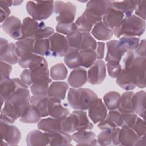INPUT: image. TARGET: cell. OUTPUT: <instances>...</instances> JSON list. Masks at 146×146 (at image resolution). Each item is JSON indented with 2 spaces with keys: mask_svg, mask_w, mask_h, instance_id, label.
Returning <instances> with one entry per match:
<instances>
[{
  "mask_svg": "<svg viewBox=\"0 0 146 146\" xmlns=\"http://www.w3.org/2000/svg\"><path fill=\"white\" fill-rule=\"evenodd\" d=\"M30 92L27 88H21L5 102L1 111V123L11 124L21 117L30 104Z\"/></svg>",
  "mask_w": 146,
  "mask_h": 146,
  "instance_id": "6da1fadb",
  "label": "cell"
},
{
  "mask_svg": "<svg viewBox=\"0 0 146 146\" xmlns=\"http://www.w3.org/2000/svg\"><path fill=\"white\" fill-rule=\"evenodd\" d=\"M98 98L92 90L86 88H70L67 94L69 106L75 110H88L92 103Z\"/></svg>",
  "mask_w": 146,
  "mask_h": 146,
  "instance_id": "7a4b0ae2",
  "label": "cell"
},
{
  "mask_svg": "<svg viewBox=\"0 0 146 146\" xmlns=\"http://www.w3.org/2000/svg\"><path fill=\"white\" fill-rule=\"evenodd\" d=\"M62 130L72 133L78 131L91 130L93 124L88 120L87 113L82 110H75L61 121Z\"/></svg>",
  "mask_w": 146,
  "mask_h": 146,
  "instance_id": "3957f363",
  "label": "cell"
},
{
  "mask_svg": "<svg viewBox=\"0 0 146 146\" xmlns=\"http://www.w3.org/2000/svg\"><path fill=\"white\" fill-rule=\"evenodd\" d=\"M54 1H31L26 2V10L29 15L37 21L48 19L54 12Z\"/></svg>",
  "mask_w": 146,
  "mask_h": 146,
  "instance_id": "277c9868",
  "label": "cell"
},
{
  "mask_svg": "<svg viewBox=\"0 0 146 146\" xmlns=\"http://www.w3.org/2000/svg\"><path fill=\"white\" fill-rule=\"evenodd\" d=\"M145 30V21L135 15L124 17L121 26V36H140L144 34Z\"/></svg>",
  "mask_w": 146,
  "mask_h": 146,
  "instance_id": "5b68a950",
  "label": "cell"
},
{
  "mask_svg": "<svg viewBox=\"0 0 146 146\" xmlns=\"http://www.w3.org/2000/svg\"><path fill=\"white\" fill-rule=\"evenodd\" d=\"M54 12L58 15L56 17L58 23H71L75 20L76 6L71 2L57 1L54 2Z\"/></svg>",
  "mask_w": 146,
  "mask_h": 146,
  "instance_id": "8992f818",
  "label": "cell"
},
{
  "mask_svg": "<svg viewBox=\"0 0 146 146\" xmlns=\"http://www.w3.org/2000/svg\"><path fill=\"white\" fill-rule=\"evenodd\" d=\"M102 21V17L91 9L86 8L74 22L76 30L81 33H90L93 26Z\"/></svg>",
  "mask_w": 146,
  "mask_h": 146,
  "instance_id": "52a82bcc",
  "label": "cell"
},
{
  "mask_svg": "<svg viewBox=\"0 0 146 146\" xmlns=\"http://www.w3.org/2000/svg\"><path fill=\"white\" fill-rule=\"evenodd\" d=\"M145 57H136L124 68L129 69L132 72L136 86L144 88L145 87Z\"/></svg>",
  "mask_w": 146,
  "mask_h": 146,
  "instance_id": "ba28073f",
  "label": "cell"
},
{
  "mask_svg": "<svg viewBox=\"0 0 146 146\" xmlns=\"http://www.w3.org/2000/svg\"><path fill=\"white\" fill-rule=\"evenodd\" d=\"M28 86L25 84L21 79L13 78L1 81V100L2 106L5 102L10 98L21 88L28 89Z\"/></svg>",
  "mask_w": 146,
  "mask_h": 146,
  "instance_id": "9c48e42d",
  "label": "cell"
},
{
  "mask_svg": "<svg viewBox=\"0 0 146 146\" xmlns=\"http://www.w3.org/2000/svg\"><path fill=\"white\" fill-rule=\"evenodd\" d=\"M1 145H17L21 139V133L16 126L3 123H0Z\"/></svg>",
  "mask_w": 146,
  "mask_h": 146,
  "instance_id": "30bf717a",
  "label": "cell"
},
{
  "mask_svg": "<svg viewBox=\"0 0 146 146\" xmlns=\"http://www.w3.org/2000/svg\"><path fill=\"white\" fill-rule=\"evenodd\" d=\"M50 55L63 57L68 52L70 47L66 37L58 33H54L49 38Z\"/></svg>",
  "mask_w": 146,
  "mask_h": 146,
  "instance_id": "8fae6325",
  "label": "cell"
},
{
  "mask_svg": "<svg viewBox=\"0 0 146 146\" xmlns=\"http://www.w3.org/2000/svg\"><path fill=\"white\" fill-rule=\"evenodd\" d=\"M124 15L120 11L111 8L104 16L102 22L111 30L117 38L121 36L120 29Z\"/></svg>",
  "mask_w": 146,
  "mask_h": 146,
  "instance_id": "7c38bea8",
  "label": "cell"
},
{
  "mask_svg": "<svg viewBox=\"0 0 146 146\" xmlns=\"http://www.w3.org/2000/svg\"><path fill=\"white\" fill-rule=\"evenodd\" d=\"M106 76V66L103 60H97L87 72V81L91 84H99Z\"/></svg>",
  "mask_w": 146,
  "mask_h": 146,
  "instance_id": "4fadbf2b",
  "label": "cell"
},
{
  "mask_svg": "<svg viewBox=\"0 0 146 146\" xmlns=\"http://www.w3.org/2000/svg\"><path fill=\"white\" fill-rule=\"evenodd\" d=\"M1 61L10 64H15L18 63L19 57L16 52V46L13 43H8V40L3 38H1Z\"/></svg>",
  "mask_w": 146,
  "mask_h": 146,
  "instance_id": "5bb4252c",
  "label": "cell"
},
{
  "mask_svg": "<svg viewBox=\"0 0 146 146\" xmlns=\"http://www.w3.org/2000/svg\"><path fill=\"white\" fill-rule=\"evenodd\" d=\"M22 25L18 18L10 16L2 23V28L12 38L18 40L22 38Z\"/></svg>",
  "mask_w": 146,
  "mask_h": 146,
  "instance_id": "9a60e30c",
  "label": "cell"
},
{
  "mask_svg": "<svg viewBox=\"0 0 146 146\" xmlns=\"http://www.w3.org/2000/svg\"><path fill=\"white\" fill-rule=\"evenodd\" d=\"M88 110V116L94 124L99 123L107 115V108L100 98L95 99Z\"/></svg>",
  "mask_w": 146,
  "mask_h": 146,
  "instance_id": "2e32d148",
  "label": "cell"
},
{
  "mask_svg": "<svg viewBox=\"0 0 146 146\" xmlns=\"http://www.w3.org/2000/svg\"><path fill=\"white\" fill-rule=\"evenodd\" d=\"M48 111L49 115L60 121L69 114L68 108L62 105L60 99L56 98H50Z\"/></svg>",
  "mask_w": 146,
  "mask_h": 146,
  "instance_id": "e0dca14e",
  "label": "cell"
},
{
  "mask_svg": "<svg viewBox=\"0 0 146 146\" xmlns=\"http://www.w3.org/2000/svg\"><path fill=\"white\" fill-rule=\"evenodd\" d=\"M107 54L105 58L106 62H120L123 56L127 52L119 45V40H111L107 42Z\"/></svg>",
  "mask_w": 146,
  "mask_h": 146,
  "instance_id": "ac0fdd59",
  "label": "cell"
},
{
  "mask_svg": "<svg viewBox=\"0 0 146 146\" xmlns=\"http://www.w3.org/2000/svg\"><path fill=\"white\" fill-rule=\"evenodd\" d=\"M19 65L26 69H33L43 66H48L45 58L35 53H32L19 58Z\"/></svg>",
  "mask_w": 146,
  "mask_h": 146,
  "instance_id": "d6986e66",
  "label": "cell"
},
{
  "mask_svg": "<svg viewBox=\"0 0 146 146\" xmlns=\"http://www.w3.org/2000/svg\"><path fill=\"white\" fill-rule=\"evenodd\" d=\"M116 78L117 84L125 90L131 91L136 87L133 75L129 69L122 68Z\"/></svg>",
  "mask_w": 146,
  "mask_h": 146,
  "instance_id": "ffe728a7",
  "label": "cell"
},
{
  "mask_svg": "<svg viewBox=\"0 0 146 146\" xmlns=\"http://www.w3.org/2000/svg\"><path fill=\"white\" fill-rule=\"evenodd\" d=\"M87 81V72L82 67L74 69L67 79L68 84L72 88H78L82 87Z\"/></svg>",
  "mask_w": 146,
  "mask_h": 146,
  "instance_id": "44dd1931",
  "label": "cell"
},
{
  "mask_svg": "<svg viewBox=\"0 0 146 146\" xmlns=\"http://www.w3.org/2000/svg\"><path fill=\"white\" fill-rule=\"evenodd\" d=\"M26 143L29 146L49 145L48 134L39 130H33L27 135Z\"/></svg>",
  "mask_w": 146,
  "mask_h": 146,
  "instance_id": "7402d4cb",
  "label": "cell"
},
{
  "mask_svg": "<svg viewBox=\"0 0 146 146\" xmlns=\"http://www.w3.org/2000/svg\"><path fill=\"white\" fill-rule=\"evenodd\" d=\"M68 88L67 83L63 81H56L51 83L47 90V95L50 98L64 100L66 92Z\"/></svg>",
  "mask_w": 146,
  "mask_h": 146,
  "instance_id": "603a6c76",
  "label": "cell"
},
{
  "mask_svg": "<svg viewBox=\"0 0 146 146\" xmlns=\"http://www.w3.org/2000/svg\"><path fill=\"white\" fill-rule=\"evenodd\" d=\"M49 99L50 97L47 94L33 95L30 98V103L38 109L42 117H47L49 115L48 111Z\"/></svg>",
  "mask_w": 146,
  "mask_h": 146,
  "instance_id": "cb8c5ba5",
  "label": "cell"
},
{
  "mask_svg": "<svg viewBox=\"0 0 146 146\" xmlns=\"http://www.w3.org/2000/svg\"><path fill=\"white\" fill-rule=\"evenodd\" d=\"M39 23L32 18L26 17L22 25V39H34L35 35L39 28Z\"/></svg>",
  "mask_w": 146,
  "mask_h": 146,
  "instance_id": "d4e9b609",
  "label": "cell"
},
{
  "mask_svg": "<svg viewBox=\"0 0 146 146\" xmlns=\"http://www.w3.org/2000/svg\"><path fill=\"white\" fill-rule=\"evenodd\" d=\"M39 129L48 133L60 132L62 130L61 122L53 117H47L40 120L38 123Z\"/></svg>",
  "mask_w": 146,
  "mask_h": 146,
  "instance_id": "484cf974",
  "label": "cell"
},
{
  "mask_svg": "<svg viewBox=\"0 0 146 146\" xmlns=\"http://www.w3.org/2000/svg\"><path fill=\"white\" fill-rule=\"evenodd\" d=\"M91 34L99 40L107 41L111 39L113 33L102 21L98 23L92 27Z\"/></svg>",
  "mask_w": 146,
  "mask_h": 146,
  "instance_id": "4316f807",
  "label": "cell"
},
{
  "mask_svg": "<svg viewBox=\"0 0 146 146\" xmlns=\"http://www.w3.org/2000/svg\"><path fill=\"white\" fill-rule=\"evenodd\" d=\"M35 39L27 38L18 40L15 42L16 52L21 58L25 55L34 53V43Z\"/></svg>",
  "mask_w": 146,
  "mask_h": 146,
  "instance_id": "83f0119b",
  "label": "cell"
},
{
  "mask_svg": "<svg viewBox=\"0 0 146 146\" xmlns=\"http://www.w3.org/2000/svg\"><path fill=\"white\" fill-rule=\"evenodd\" d=\"M139 1L126 0L122 1H112V8L121 12L125 17L132 15Z\"/></svg>",
  "mask_w": 146,
  "mask_h": 146,
  "instance_id": "f1b7e54d",
  "label": "cell"
},
{
  "mask_svg": "<svg viewBox=\"0 0 146 146\" xmlns=\"http://www.w3.org/2000/svg\"><path fill=\"white\" fill-rule=\"evenodd\" d=\"M134 92L131 91H127L124 92L120 98L119 106L117 109L121 113H134L133 105V96Z\"/></svg>",
  "mask_w": 146,
  "mask_h": 146,
  "instance_id": "f546056e",
  "label": "cell"
},
{
  "mask_svg": "<svg viewBox=\"0 0 146 146\" xmlns=\"http://www.w3.org/2000/svg\"><path fill=\"white\" fill-rule=\"evenodd\" d=\"M145 91H139L134 94L133 96V105L134 112L143 119L145 116Z\"/></svg>",
  "mask_w": 146,
  "mask_h": 146,
  "instance_id": "4dcf8cb0",
  "label": "cell"
},
{
  "mask_svg": "<svg viewBox=\"0 0 146 146\" xmlns=\"http://www.w3.org/2000/svg\"><path fill=\"white\" fill-rule=\"evenodd\" d=\"M49 145H71L72 136L70 133L61 131L58 132L48 133Z\"/></svg>",
  "mask_w": 146,
  "mask_h": 146,
  "instance_id": "1f68e13d",
  "label": "cell"
},
{
  "mask_svg": "<svg viewBox=\"0 0 146 146\" xmlns=\"http://www.w3.org/2000/svg\"><path fill=\"white\" fill-rule=\"evenodd\" d=\"M139 136L130 128L121 127L119 134L120 145H135L138 140Z\"/></svg>",
  "mask_w": 146,
  "mask_h": 146,
  "instance_id": "d6a6232c",
  "label": "cell"
},
{
  "mask_svg": "<svg viewBox=\"0 0 146 146\" xmlns=\"http://www.w3.org/2000/svg\"><path fill=\"white\" fill-rule=\"evenodd\" d=\"M112 3L111 1H90L86 4V8L103 17L112 8Z\"/></svg>",
  "mask_w": 146,
  "mask_h": 146,
  "instance_id": "836d02e7",
  "label": "cell"
},
{
  "mask_svg": "<svg viewBox=\"0 0 146 146\" xmlns=\"http://www.w3.org/2000/svg\"><path fill=\"white\" fill-rule=\"evenodd\" d=\"M30 71L32 84L44 82L50 79V73L48 66H43L33 69H30Z\"/></svg>",
  "mask_w": 146,
  "mask_h": 146,
  "instance_id": "e575fe53",
  "label": "cell"
},
{
  "mask_svg": "<svg viewBox=\"0 0 146 146\" xmlns=\"http://www.w3.org/2000/svg\"><path fill=\"white\" fill-rule=\"evenodd\" d=\"M41 117L38 109L30 103L25 113L19 118V121L25 124H35L39 122Z\"/></svg>",
  "mask_w": 146,
  "mask_h": 146,
  "instance_id": "d590c367",
  "label": "cell"
},
{
  "mask_svg": "<svg viewBox=\"0 0 146 146\" xmlns=\"http://www.w3.org/2000/svg\"><path fill=\"white\" fill-rule=\"evenodd\" d=\"M71 136L73 140L77 143L78 145H88L95 139V134L94 132L83 130L76 131Z\"/></svg>",
  "mask_w": 146,
  "mask_h": 146,
  "instance_id": "8d00e7d4",
  "label": "cell"
},
{
  "mask_svg": "<svg viewBox=\"0 0 146 146\" xmlns=\"http://www.w3.org/2000/svg\"><path fill=\"white\" fill-rule=\"evenodd\" d=\"M120 98V94L115 91H111L104 94L103 100L107 110H116L119 106Z\"/></svg>",
  "mask_w": 146,
  "mask_h": 146,
  "instance_id": "74e56055",
  "label": "cell"
},
{
  "mask_svg": "<svg viewBox=\"0 0 146 146\" xmlns=\"http://www.w3.org/2000/svg\"><path fill=\"white\" fill-rule=\"evenodd\" d=\"M80 66L84 68H90L97 60V54L95 51L92 50H79Z\"/></svg>",
  "mask_w": 146,
  "mask_h": 146,
  "instance_id": "f35d334b",
  "label": "cell"
},
{
  "mask_svg": "<svg viewBox=\"0 0 146 146\" xmlns=\"http://www.w3.org/2000/svg\"><path fill=\"white\" fill-rule=\"evenodd\" d=\"M64 62L70 69H75L80 66L79 50L70 48L68 52L64 56Z\"/></svg>",
  "mask_w": 146,
  "mask_h": 146,
  "instance_id": "ab89813d",
  "label": "cell"
},
{
  "mask_svg": "<svg viewBox=\"0 0 146 146\" xmlns=\"http://www.w3.org/2000/svg\"><path fill=\"white\" fill-rule=\"evenodd\" d=\"M34 52L42 56L50 55V45L49 39L48 38L35 39L34 43Z\"/></svg>",
  "mask_w": 146,
  "mask_h": 146,
  "instance_id": "60d3db41",
  "label": "cell"
},
{
  "mask_svg": "<svg viewBox=\"0 0 146 146\" xmlns=\"http://www.w3.org/2000/svg\"><path fill=\"white\" fill-rule=\"evenodd\" d=\"M139 42V38L130 36H123L119 40L120 46L126 51L135 50Z\"/></svg>",
  "mask_w": 146,
  "mask_h": 146,
  "instance_id": "b9f144b4",
  "label": "cell"
},
{
  "mask_svg": "<svg viewBox=\"0 0 146 146\" xmlns=\"http://www.w3.org/2000/svg\"><path fill=\"white\" fill-rule=\"evenodd\" d=\"M50 76L54 80H64L67 76V69L63 63H57L51 68Z\"/></svg>",
  "mask_w": 146,
  "mask_h": 146,
  "instance_id": "7bdbcfd3",
  "label": "cell"
},
{
  "mask_svg": "<svg viewBox=\"0 0 146 146\" xmlns=\"http://www.w3.org/2000/svg\"><path fill=\"white\" fill-rule=\"evenodd\" d=\"M97 42L90 33H82V40L79 50H96Z\"/></svg>",
  "mask_w": 146,
  "mask_h": 146,
  "instance_id": "ee69618b",
  "label": "cell"
},
{
  "mask_svg": "<svg viewBox=\"0 0 146 146\" xmlns=\"http://www.w3.org/2000/svg\"><path fill=\"white\" fill-rule=\"evenodd\" d=\"M70 48H73L79 50L82 40V33L74 30L68 34L66 36Z\"/></svg>",
  "mask_w": 146,
  "mask_h": 146,
  "instance_id": "f6af8a7d",
  "label": "cell"
},
{
  "mask_svg": "<svg viewBox=\"0 0 146 146\" xmlns=\"http://www.w3.org/2000/svg\"><path fill=\"white\" fill-rule=\"evenodd\" d=\"M54 33V30L50 26H46L44 22L41 21L39 23V28L35 35V39H47Z\"/></svg>",
  "mask_w": 146,
  "mask_h": 146,
  "instance_id": "bcb514c9",
  "label": "cell"
},
{
  "mask_svg": "<svg viewBox=\"0 0 146 146\" xmlns=\"http://www.w3.org/2000/svg\"><path fill=\"white\" fill-rule=\"evenodd\" d=\"M52 82V80L50 78L48 80L32 84L30 86V90L33 95H44L47 94V90L50 84Z\"/></svg>",
  "mask_w": 146,
  "mask_h": 146,
  "instance_id": "7dc6e473",
  "label": "cell"
},
{
  "mask_svg": "<svg viewBox=\"0 0 146 146\" xmlns=\"http://www.w3.org/2000/svg\"><path fill=\"white\" fill-rule=\"evenodd\" d=\"M113 130H104L98 135L97 140L100 145L112 144Z\"/></svg>",
  "mask_w": 146,
  "mask_h": 146,
  "instance_id": "c3c4849f",
  "label": "cell"
},
{
  "mask_svg": "<svg viewBox=\"0 0 146 146\" xmlns=\"http://www.w3.org/2000/svg\"><path fill=\"white\" fill-rule=\"evenodd\" d=\"M106 66L108 74L112 78H116L122 68L120 62H108L106 64Z\"/></svg>",
  "mask_w": 146,
  "mask_h": 146,
  "instance_id": "681fc988",
  "label": "cell"
},
{
  "mask_svg": "<svg viewBox=\"0 0 146 146\" xmlns=\"http://www.w3.org/2000/svg\"><path fill=\"white\" fill-rule=\"evenodd\" d=\"M106 118L114 123L116 127H121L123 124V115L117 110L110 111Z\"/></svg>",
  "mask_w": 146,
  "mask_h": 146,
  "instance_id": "f907efd6",
  "label": "cell"
},
{
  "mask_svg": "<svg viewBox=\"0 0 146 146\" xmlns=\"http://www.w3.org/2000/svg\"><path fill=\"white\" fill-rule=\"evenodd\" d=\"M132 129L139 137L145 135L146 126L144 119L137 117Z\"/></svg>",
  "mask_w": 146,
  "mask_h": 146,
  "instance_id": "816d5d0a",
  "label": "cell"
},
{
  "mask_svg": "<svg viewBox=\"0 0 146 146\" xmlns=\"http://www.w3.org/2000/svg\"><path fill=\"white\" fill-rule=\"evenodd\" d=\"M74 30H76L74 22L71 23H58L56 26V31L58 33L63 35H67Z\"/></svg>",
  "mask_w": 146,
  "mask_h": 146,
  "instance_id": "f5cc1de1",
  "label": "cell"
},
{
  "mask_svg": "<svg viewBox=\"0 0 146 146\" xmlns=\"http://www.w3.org/2000/svg\"><path fill=\"white\" fill-rule=\"evenodd\" d=\"M121 114L123 115V124L121 127H126L128 128H132L137 118V114H136L135 112Z\"/></svg>",
  "mask_w": 146,
  "mask_h": 146,
  "instance_id": "db71d44e",
  "label": "cell"
},
{
  "mask_svg": "<svg viewBox=\"0 0 146 146\" xmlns=\"http://www.w3.org/2000/svg\"><path fill=\"white\" fill-rule=\"evenodd\" d=\"M0 67L1 81H3L9 79L10 73L12 70V66L10 64L1 60Z\"/></svg>",
  "mask_w": 146,
  "mask_h": 146,
  "instance_id": "11a10c76",
  "label": "cell"
},
{
  "mask_svg": "<svg viewBox=\"0 0 146 146\" xmlns=\"http://www.w3.org/2000/svg\"><path fill=\"white\" fill-rule=\"evenodd\" d=\"M135 14L143 20H145V1H139L135 10Z\"/></svg>",
  "mask_w": 146,
  "mask_h": 146,
  "instance_id": "9f6ffc18",
  "label": "cell"
},
{
  "mask_svg": "<svg viewBox=\"0 0 146 146\" xmlns=\"http://www.w3.org/2000/svg\"><path fill=\"white\" fill-rule=\"evenodd\" d=\"M98 127L102 131L104 130H113L116 128V125L108 119L105 118L103 120L100 121L98 124Z\"/></svg>",
  "mask_w": 146,
  "mask_h": 146,
  "instance_id": "6f0895ef",
  "label": "cell"
},
{
  "mask_svg": "<svg viewBox=\"0 0 146 146\" xmlns=\"http://www.w3.org/2000/svg\"><path fill=\"white\" fill-rule=\"evenodd\" d=\"M145 46L146 43L145 39L140 41L137 47L135 50V54L138 56L145 57Z\"/></svg>",
  "mask_w": 146,
  "mask_h": 146,
  "instance_id": "680465c9",
  "label": "cell"
},
{
  "mask_svg": "<svg viewBox=\"0 0 146 146\" xmlns=\"http://www.w3.org/2000/svg\"><path fill=\"white\" fill-rule=\"evenodd\" d=\"M20 79L27 86H31L32 83L30 77V69L24 70L20 75Z\"/></svg>",
  "mask_w": 146,
  "mask_h": 146,
  "instance_id": "91938a15",
  "label": "cell"
},
{
  "mask_svg": "<svg viewBox=\"0 0 146 146\" xmlns=\"http://www.w3.org/2000/svg\"><path fill=\"white\" fill-rule=\"evenodd\" d=\"M105 50V44L102 42H97V46L96 48V52L97 54L98 60H102L104 58Z\"/></svg>",
  "mask_w": 146,
  "mask_h": 146,
  "instance_id": "94428289",
  "label": "cell"
},
{
  "mask_svg": "<svg viewBox=\"0 0 146 146\" xmlns=\"http://www.w3.org/2000/svg\"><path fill=\"white\" fill-rule=\"evenodd\" d=\"M1 9V22L2 23L5 21H6L10 14V10L9 7L6 6L0 5Z\"/></svg>",
  "mask_w": 146,
  "mask_h": 146,
  "instance_id": "6125c7cd",
  "label": "cell"
},
{
  "mask_svg": "<svg viewBox=\"0 0 146 146\" xmlns=\"http://www.w3.org/2000/svg\"><path fill=\"white\" fill-rule=\"evenodd\" d=\"M120 131V128H119L118 127L113 130L112 144L115 145H120V141H119Z\"/></svg>",
  "mask_w": 146,
  "mask_h": 146,
  "instance_id": "be15d7a7",
  "label": "cell"
},
{
  "mask_svg": "<svg viewBox=\"0 0 146 146\" xmlns=\"http://www.w3.org/2000/svg\"><path fill=\"white\" fill-rule=\"evenodd\" d=\"M146 145V142H145V135L139 137L138 140L136 141V143L135 144V146H141Z\"/></svg>",
  "mask_w": 146,
  "mask_h": 146,
  "instance_id": "e7e4bbea",
  "label": "cell"
},
{
  "mask_svg": "<svg viewBox=\"0 0 146 146\" xmlns=\"http://www.w3.org/2000/svg\"><path fill=\"white\" fill-rule=\"evenodd\" d=\"M0 5L10 7L11 6H13V1H9V0L1 1H0Z\"/></svg>",
  "mask_w": 146,
  "mask_h": 146,
  "instance_id": "03108f58",
  "label": "cell"
},
{
  "mask_svg": "<svg viewBox=\"0 0 146 146\" xmlns=\"http://www.w3.org/2000/svg\"><path fill=\"white\" fill-rule=\"evenodd\" d=\"M23 2V1H13V6H18L21 4Z\"/></svg>",
  "mask_w": 146,
  "mask_h": 146,
  "instance_id": "003e7915",
  "label": "cell"
}]
</instances>
